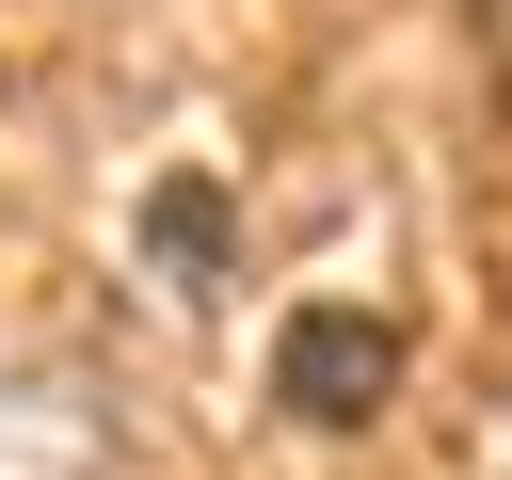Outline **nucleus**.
<instances>
[{
  "label": "nucleus",
  "instance_id": "f257e3e1",
  "mask_svg": "<svg viewBox=\"0 0 512 480\" xmlns=\"http://www.w3.org/2000/svg\"><path fill=\"white\" fill-rule=\"evenodd\" d=\"M384 384H400V320H384V304H288V320H272V400H288L304 432H368Z\"/></svg>",
  "mask_w": 512,
  "mask_h": 480
},
{
  "label": "nucleus",
  "instance_id": "f03ea898",
  "mask_svg": "<svg viewBox=\"0 0 512 480\" xmlns=\"http://www.w3.org/2000/svg\"><path fill=\"white\" fill-rule=\"evenodd\" d=\"M0 480H112V400L48 352H0Z\"/></svg>",
  "mask_w": 512,
  "mask_h": 480
},
{
  "label": "nucleus",
  "instance_id": "7ed1b4c3",
  "mask_svg": "<svg viewBox=\"0 0 512 480\" xmlns=\"http://www.w3.org/2000/svg\"><path fill=\"white\" fill-rule=\"evenodd\" d=\"M480 16H496V32H512V0H480Z\"/></svg>",
  "mask_w": 512,
  "mask_h": 480
}]
</instances>
